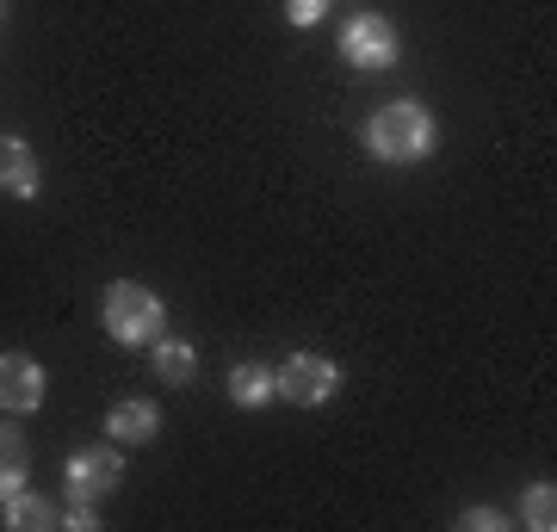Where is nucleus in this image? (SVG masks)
I'll return each instance as SVG.
<instances>
[{
  "label": "nucleus",
  "instance_id": "1",
  "mask_svg": "<svg viewBox=\"0 0 557 532\" xmlns=\"http://www.w3.org/2000/svg\"><path fill=\"white\" fill-rule=\"evenodd\" d=\"M366 156L384 168H416L434 156V112L421 99H391L366 119Z\"/></svg>",
  "mask_w": 557,
  "mask_h": 532
},
{
  "label": "nucleus",
  "instance_id": "2",
  "mask_svg": "<svg viewBox=\"0 0 557 532\" xmlns=\"http://www.w3.org/2000/svg\"><path fill=\"white\" fill-rule=\"evenodd\" d=\"M100 322L119 347H156L168 335V304L137 279H112L100 292Z\"/></svg>",
  "mask_w": 557,
  "mask_h": 532
},
{
  "label": "nucleus",
  "instance_id": "3",
  "mask_svg": "<svg viewBox=\"0 0 557 532\" xmlns=\"http://www.w3.org/2000/svg\"><path fill=\"white\" fill-rule=\"evenodd\" d=\"M341 57H347V69H359V75L397 69V57H403L397 25L384 20V13H354V20L341 25Z\"/></svg>",
  "mask_w": 557,
  "mask_h": 532
},
{
  "label": "nucleus",
  "instance_id": "4",
  "mask_svg": "<svg viewBox=\"0 0 557 532\" xmlns=\"http://www.w3.org/2000/svg\"><path fill=\"white\" fill-rule=\"evenodd\" d=\"M335 391H341V366L329 354H304L298 347L285 366H273V396L298 403V409H322Z\"/></svg>",
  "mask_w": 557,
  "mask_h": 532
},
{
  "label": "nucleus",
  "instance_id": "5",
  "mask_svg": "<svg viewBox=\"0 0 557 532\" xmlns=\"http://www.w3.org/2000/svg\"><path fill=\"white\" fill-rule=\"evenodd\" d=\"M124 483V446L119 440H106V446H75L69 453V471H62V490L75 495V502H100Z\"/></svg>",
  "mask_w": 557,
  "mask_h": 532
},
{
  "label": "nucleus",
  "instance_id": "6",
  "mask_svg": "<svg viewBox=\"0 0 557 532\" xmlns=\"http://www.w3.org/2000/svg\"><path fill=\"white\" fill-rule=\"evenodd\" d=\"M50 391V378L32 354H0V409L7 415H32Z\"/></svg>",
  "mask_w": 557,
  "mask_h": 532
},
{
  "label": "nucleus",
  "instance_id": "7",
  "mask_svg": "<svg viewBox=\"0 0 557 532\" xmlns=\"http://www.w3.org/2000/svg\"><path fill=\"white\" fill-rule=\"evenodd\" d=\"M161 434V409L149 396H124L106 409V440H119V446H149Z\"/></svg>",
  "mask_w": 557,
  "mask_h": 532
},
{
  "label": "nucleus",
  "instance_id": "8",
  "mask_svg": "<svg viewBox=\"0 0 557 532\" xmlns=\"http://www.w3.org/2000/svg\"><path fill=\"white\" fill-rule=\"evenodd\" d=\"M38 156L25 137H0V193L7 198H38Z\"/></svg>",
  "mask_w": 557,
  "mask_h": 532
},
{
  "label": "nucleus",
  "instance_id": "9",
  "mask_svg": "<svg viewBox=\"0 0 557 532\" xmlns=\"http://www.w3.org/2000/svg\"><path fill=\"white\" fill-rule=\"evenodd\" d=\"M25 477H32V446H25L20 421L0 409V502H7V495H20Z\"/></svg>",
  "mask_w": 557,
  "mask_h": 532
},
{
  "label": "nucleus",
  "instance_id": "10",
  "mask_svg": "<svg viewBox=\"0 0 557 532\" xmlns=\"http://www.w3.org/2000/svg\"><path fill=\"white\" fill-rule=\"evenodd\" d=\"M0 520H7V532H50V527H62V508L50 502V495L20 490V495L0 502Z\"/></svg>",
  "mask_w": 557,
  "mask_h": 532
},
{
  "label": "nucleus",
  "instance_id": "11",
  "mask_svg": "<svg viewBox=\"0 0 557 532\" xmlns=\"http://www.w3.org/2000/svg\"><path fill=\"white\" fill-rule=\"evenodd\" d=\"M230 403H236V409H267V403H278L273 396V366L236 359V366H230Z\"/></svg>",
  "mask_w": 557,
  "mask_h": 532
},
{
  "label": "nucleus",
  "instance_id": "12",
  "mask_svg": "<svg viewBox=\"0 0 557 532\" xmlns=\"http://www.w3.org/2000/svg\"><path fill=\"white\" fill-rule=\"evenodd\" d=\"M149 359H156V378L161 384H193V378H199V347H193V341H174V335H161L156 347H149Z\"/></svg>",
  "mask_w": 557,
  "mask_h": 532
},
{
  "label": "nucleus",
  "instance_id": "13",
  "mask_svg": "<svg viewBox=\"0 0 557 532\" xmlns=\"http://www.w3.org/2000/svg\"><path fill=\"white\" fill-rule=\"evenodd\" d=\"M520 520H527L533 532H552V527H557V490H552V483H533V490H527V502H520Z\"/></svg>",
  "mask_w": 557,
  "mask_h": 532
},
{
  "label": "nucleus",
  "instance_id": "14",
  "mask_svg": "<svg viewBox=\"0 0 557 532\" xmlns=\"http://www.w3.org/2000/svg\"><path fill=\"white\" fill-rule=\"evenodd\" d=\"M322 13H329V0H285V20L304 25V32H310V25H322Z\"/></svg>",
  "mask_w": 557,
  "mask_h": 532
},
{
  "label": "nucleus",
  "instance_id": "15",
  "mask_svg": "<svg viewBox=\"0 0 557 532\" xmlns=\"http://www.w3.org/2000/svg\"><path fill=\"white\" fill-rule=\"evenodd\" d=\"M62 527L94 532V527H100V508H94V502H75V495H69V508H62Z\"/></svg>",
  "mask_w": 557,
  "mask_h": 532
},
{
  "label": "nucleus",
  "instance_id": "16",
  "mask_svg": "<svg viewBox=\"0 0 557 532\" xmlns=\"http://www.w3.org/2000/svg\"><path fill=\"white\" fill-rule=\"evenodd\" d=\"M458 527H471V532H502V514H496V508H465V514H458Z\"/></svg>",
  "mask_w": 557,
  "mask_h": 532
},
{
  "label": "nucleus",
  "instance_id": "17",
  "mask_svg": "<svg viewBox=\"0 0 557 532\" xmlns=\"http://www.w3.org/2000/svg\"><path fill=\"white\" fill-rule=\"evenodd\" d=\"M0 20H7V0H0Z\"/></svg>",
  "mask_w": 557,
  "mask_h": 532
}]
</instances>
